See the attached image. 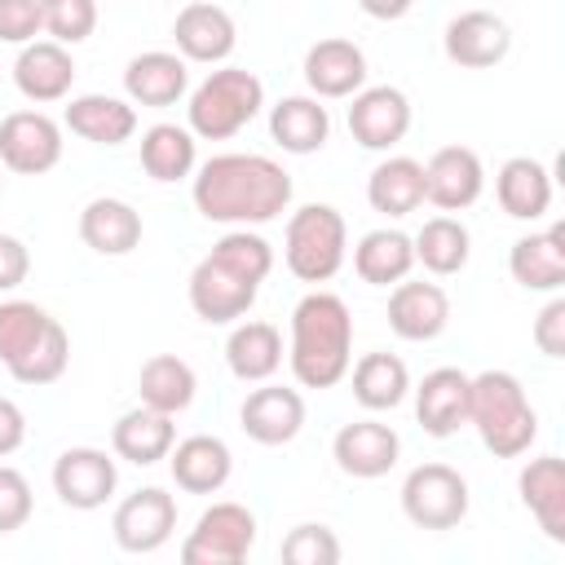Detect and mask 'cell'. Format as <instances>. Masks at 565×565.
Returning <instances> with one entry per match:
<instances>
[{
	"label": "cell",
	"instance_id": "cell-39",
	"mask_svg": "<svg viewBox=\"0 0 565 565\" xmlns=\"http://www.w3.org/2000/svg\"><path fill=\"white\" fill-rule=\"evenodd\" d=\"M49 327V313L35 305V300H4L0 305V362H18L35 340L40 331Z\"/></svg>",
	"mask_w": 565,
	"mask_h": 565
},
{
	"label": "cell",
	"instance_id": "cell-31",
	"mask_svg": "<svg viewBox=\"0 0 565 565\" xmlns=\"http://www.w3.org/2000/svg\"><path fill=\"white\" fill-rule=\"evenodd\" d=\"M269 137L287 154H313L331 137V115H327V106L318 97H282L269 110Z\"/></svg>",
	"mask_w": 565,
	"mask_h": 565
},
{
	"label": "cell",
	"instance_id": "cell-35",
	"mask_svg": "<svg viewBox=\"0 0 565 565\" xmlns=\"http://www.w3.org/2000/svg\"><path fill=\"white\" fill-rule=\"evenodd\" d=\"M194 366L177 353H154L141 375H137V393H141V406L150 411H163V415H181L190 402H194Z\"/></svg>",
	"mask_w": 565,
	"mask_h": 565
},
{
	"label": "cell",
	"instance_id": "cell-41",
	"mask_svg": "<svg viewBox=\"0 0 565 565\" xmlns=\"http://www.w3.org/2000/svg\"><path fill=\"white\" fill-rule=\"evenodd\" d=\"M44 35L57 44H79L97 26V0H40Z\"/></svg>",
	"mask_w": 565,
	"mask_h": 565
},
{
	"label": "cell",
	"instance_id": "cell-26",
	"mask_svg": "<svg viewBox=\"0 0 565 565\" xmlns=\"http://www.w3.org/2000/svg\"><path fill=\"white\" fill-rule=\"evenodd\" d=\"M79 238L84 247H93L97 256H128L141 243V212L124 199H93L79 212Z\"/></svg>",
	"mask_w": 565,
	"mask_h": 565
},
{
	"label": "cell",
	"instance_id": "cell-8",
	"mask_svg": "<svg viewBox=\"0 0 565 565\" xmlns=\"http://www.w3.org/2000/svg\"><path fill=\"white\" fill-rule=\"evenodd\" d=\"M256 291H260L256 278H247L243 269L225 265V260L212 256V252H207V256L194 265V274H190V309H194L203 322H212V327L243 318V313L252 309Z\"/></svg>",
	"mask_w": 565,
	"mask_h": 565
},
{
	"label": "cell",
	"instance_id": "cell-22",
	"mask_svg": "<svg viewBox=\"0 0 565 565\" xmlns=\"http://www.w3.org/2000/svg\"><path fill=\"white\" fill-rule=\"evenodd\" d=\"M450 322V300L437 282H393L388 296V327L402 340H437Z\"/></svg>",
	"mask_w": 565,
	"mask_h": 565
},
{
	"label": "cell",
	"instance_id": "cell-3",
	"mask_svg": "<svg viewBox=\"0 0 565 565\" xmlns=\"http://www.w3.org/2000/svg\"><path fill=\"white\" fill-rule=\"evenodd\" d=\"M468 424L494 459H521L539 437V415L512 371L468 375Z\"/></svg>",
	"mask_w": 565,
	"mask_h": 565
},
{
	"label": "cell",
	"instance_id": "cell-7",
	"mask_svg": "<svg viewBox=\"0 0 565 565\" xmlns=\"http://www.w3.org/2000/svg\"><path fill=\"white\" fill-rule=\"evenodd\" d=\"M256 543V516L243 508V503H212L190 539L181 543V561L185 565H238L247 561Z\"/></svg>",
	"mask_w": 565,
	"mask_h": 565
},
{
	"label": "cell",
	"instance_id": "cell-29",
	"mask_svg": "<svg viewBox=\"0 0 565 565\" xmlns=\"http://www.w3.org/2000/svg\"><path fill=\"white\" fill-rule=\"evenodd\" d=\"M172 441H177L172 415L150 411V406H137V411L119 415L115 428H110V446H115V455H119L124 463H137V468H150V463L168 459Z\"/></svg>",
	"mask_w": 565,
	"mask_h": 565
},
{
	"label": "cell",
	"instance_id": "cell-33",
	"mask_svg": "<svg viewBox=\"0 0 565 565\" xmlns=\"http://www.w3.org/2000/svg\"><path fill=\"white\" fill-rule=\"evenodd\" d=\"M225 362L243 384H265L282 366V335L274 322H238L225 340Z\"/></svg>",
	"mask_w": 565,
	"mask_h": 565
},
{
	"label": "cell",
	"instance_id": "cell-49",
	"mask_svg": "<svg viewBox=\"0 0 565 565\" xmlns=\"http://www.w3.org/2000/svg\"><path fill=\"white\" fill-rule=\"evenodd\" d=\"M0 190H4V181H0Z\"/></svg>",
	"mask_w": 565,
	"mask_h": 565
},
{
	"label": "cell",
	"instance_id": "cell-9",
	"mask_svg": "<svg viewBox=\"0 0 565 565\" xmlns=\"http://www.w3.org/2000/svg\"><path fill=\"white\" fill-rule=\"evenodd\" d=\"M110 530L124 552H159L177 530V499L163 486H141L115 508Z\"/></svg>",
	"mask_w": 565,
	"mask_h": 565
},
{
	"label": "cell",
	"instance_id": "cell-34",
	"mask_svg": "<svg viewBox=\"0 0 565 565\" xmlns=\"http://www.w3.org/2000/svg\"><path fill=\"white\" fill-rule=\"evenodd\" d=\"M199 163V146H194V132L181 128V124H154L141 132V168L150 181L159 185H172V181H185Z\"/></svg>",
	"mask_w": 565,
	"mask_h": 565
},
{
	"label": "cell",
	"instance_id": "cell-18",
	"mask_svg": "<svg viewBox=\"0 0 565 565\" xmlns=\"http://www.w3.org/2000/svg\"><path fill=\"white\" fill-rule=\"evenodd\" d=\"M13 84L35 106L62 102L75 84V57L57 40H31V44H22V53L13 62Z\"/></svg>",
	"mask_w": 565,
	"mask_h": 565
},
{
	"label": "cell",
	"instance_id": "cell-42",
	"mask_svg": "<svg viewBox=\"0 0 565 565\" xmlns=\"http://www.w3.org/2000/svg\"><path fill=\"white\" fill-rule=\"evenodd\" d=\"M278 556H282L287 565H335V561H340V539H335L327 525L305 521V525H296V530L282 539Z\"/></svg>",
	"mask_w": 565,
	"mask_h": 565
},
{
	"label": "cell",
	"instance_id": "cell-24",
	"mask_svg": "<svg viewBox=\"0 0 565 565\" xmlns=\"http://www.w3.org/2000/svg\"><path fill=\"white\" fill-rule=\"evenodd\" d=\"M516 490H521V503L534 512L539 530L552 543H565V463L556 455L530 459L516 477Z\"/></svg>",
	"mask_w": 565,
	"mask_h": 565
},
{
	"label": "cell",
	"instance_id": "cell-13",
	"mask_svg": "<svg viewBox=\"0 0 565 565\" xmlns=\"http://www.w3.org/2000/svg\"><path fill=\"white\" fill-rule=\"evenodd\" d=\"M481 190H486V168H481L477 150H468V146H441L424 163V203H433L441 212L472 207L481 199Z\"/></svg>",
	"mask_w": 565,
	"mask_h": 565
},
{
	"label": "cell",
	"instance_id": "cell-43",
	"mask_svg": "<svg viewBox=\"0 0 565 565\" xmlns=\"http://www.w3.org/2000/svg\"><path fill=\"white\" fill-rule=\"evenodd\" d=\"M31 508H35V499H31V481H26L18 468L0 463V534L22 530V525L31 521Z\"/></svg>",
	"mask_w": 565,
	"mask_h": 565
},
{
	"label": "cell",
	"instance_id": "cell-10",
	"mask_svg": "<svg viewBox=\"0 0 565 565\" xmlns=\"http://www.w3.org/2000/svg\"><path fill=\"white\" fill-rule=\"evenodd\" d=\"M62 159V128L44 110H13L0 119V163L22 177H40Z\"/></svg>",
	"mask_w": 565,
	"mask_h": 565
},
{
	"label": "cell",
	"instance_id": "cell-1",
	"mask_svg": "<svg viewBox=\"0 0 565 565\" xmlns=\"http://www.w3.org/2000/svg\"><path fill=\"white\" fill-rule=\"evenodd\" d=\"M194 207L216 225H265L287 212L291 177L269 154H212L194 172Z\"/></svg>",
	"mask_w": 565,
	"mask_h": 565
},
{
	"label": "cell",
	"instance_id": "cell-4",
	"mask_svg": "<svg viewBox=\"0 0 565 565\" xmlns=\"http://www.w3.org/2000/svg\"><path fill=\"white\" fill-rule=\"evenodd\" d=\"M260 106H265V84L243 66H221L190 93L185 119L194 137L230 141L260 115Z\"/></svg>",
	"mask_w": 565,
	"mask_h": 565
},
{
	"label": "cell",
	"instance_id": "cell-17",
	"mask_svg": "<svg viewBox=\"0 0 565 565\" xmlns=\"http://www.w3.org/2000/svg\"><path fill=\"white\" fill-rule=\"evenodd\" d=\"M172 40H177V53L185 62H225L238 44V31H234V18L212 4V0H194L177 13L172 22Z\"/></svg>",
	"mask_w": 565,
	"mask_h": 565
},
{
	"label": "cell",
	"instance_id": "cell-45",
	"mask_svg": "<svg viewBox=\"0 0 565 565\" xmlns=\"http://www.w3.org/2000/svg\"><path fill=\"white\" fill-rule=\"evenodd\" d=\"M534 344L547 358H565V300L552 291V300L543 305V313L534 318Z\"/></svg>",
	"mask_w": 565,
	"mask_h": 565
},
{
	"label": "cell",
	"instance_id": "cell-11",
	"mask_svg": "<svg viewBox=\"0 0 565 565\" xmlns=\"http://www.w3.org/2000/svg\"><path fill=\"white\" fill-rule=\"evenodd\" d=\"M115 486H119V468L97 446H71V450H62L53 459V490L75 512L102 508L115 494Z\"/></svg>",
	"mask_w": 565,
	"mask_h": 565
},
{
	"label": "cell",
	"instance_id": "cell-12",
	"mask_svg": "<svg viewBox=\"0 0 565 565\" xmlns=\"http://www.w3.org/2000/svg\"><path fill=\"white\" fill-rule=\"evenodd\" d=\"M349 132L362 150H393L411 132V102L393 84L358 88L349 106Z\"/></svg>",
	"mask_w": 565,
	"mask_h": 565
},
{
	"label": "cell",
	"instance_id": "cell-6",
	"mask_svg": "<svg viewBox=\"0 0 565 565\" xmlns=\"http://www.w3.org/2000/svg\"><path fill=\"white\" fill-rule=\"evenodd\" d=\"M402 512L419 530H455L468 516V481L450 463H419L402 481Z\"/></svg>",
	"mask_w": 565,
	"mask_h": 565
},
{
	"label": "cell",
	"instance_id": "cell-5",
	"mask_svg": "<svg viewBox=\"0 0 565 565\" xmlns=\"http://www.w3.org/2000/svg\"><path fill=\"white\" fill-rule=\"evenodd\" d=\"M349 252V225L331 203H305L282 234V260L300 282H331Z\"/></svg>",
	"mask_w": 565,
	"mask_h": 565
},
{
	"label": "cell",
	"instance_id": "cell-32",
	"mask_svg": "<svg viewBox=\"0 0 565 565\" xmlns=\"http://www.w3.org/2000/svg\"><path fill=\"white\" fill-rule=\"evenodd\" d=\"M353 269H358V278L371 282V287L402 282V278L415 269V243H411V234L388 230V225L362 234L358 247H353Z\"/></svg>",
	"mask_w": 565,
	"mask_h": 565
},
{
	"label": "cell",
	"instance_id": "cell-20",
	"mask_svg": "<svg viewBox=\"0 0 565 565\" xmlns=\"http://www.w3.org/2000/svg\"><path fill=\"white\" fill-rule=\"evenodd\" d=\"M415 419L428 437H450L468 424V375L459 366H437L415 388Z\"/></svg>",
	"mask_w": 565,
	"mask_h": 565
},
{
	"label": "cell",
	"instance_id": "cell-14",
	"mask_svg": "<svg viewBox=\"0 0 565 565\" xmlns=\"http://www.w3.org/2000/svg\"><path fill=\"white\" fill-rule=\"evenodd\" d=\"M441 49L455 66L463 71H486V66H499L512 49V31L499 13L490 9H468L459 18L446 22V35H441Z\"/></svg>",
	"mask_w": 565,
	"mask_h": 565
},
{
	"label": "cell",
	"instance_id": "cell-47",
	"mask_svg": "<svg viewBox=\"0 0 565 565\" xmlns=\"http://www.w3.org/2000/svg\"><path fill=\"white\" fill-rule=\"evenodd\" d=\"M22 441H26V415L18 411V402L0 397V459L13 455Z\"/></svg>",
	"mask_w": 565,
	"mask_h": 565
},
{
	"label": "cell",
	"instance_id": "cell-16",
	"mask_svg": "<svg viewBox=\"0 0 565 565\" xmlns=\"http://www.w3.org/2000/svg\"><path fill=\"white\" fill-rule=\"evenodd\" d=\"M331 455H335L340 472H349V477H358V481H375V477H384V472L397 463L402 441H397V433H393L388 424H380V419H353V424H344V428L335 433Z\"/></svg>",
	"mask_w": 565,
	"mask_h": 565
},
{
	"label": "cell",
	"instance_id": "cell-25",
	"mask_svg": "<svg viewBox=\"0 0 565 565\" xmlns=\"http://www.w3.org/2000/svg\"><path fill=\"white\" fill-rule=\"evenodd\" d=\"M66 128L93 146H124L132 132H137V110L132 102L124 97H110V93H84V97H71L66 106Z\"/></svg>",
	"mask_w": 565,
	"mask_h": 565
},
{
	"label": "cell",
	"instance_id": "cell-28",
	"mask_svg": "<svg viewBox=\"0 0 565 565\" xmlns=\"http://www.w3.org/2000/svg\"><path fill=\"white\" fill-rule=\"evenodd\" d=\"M494 199H499V207H503L512 221H539V216H547V207H552V172H547L539 159L516 154V159H508V163L499 168V177H494Z\"/></svg>",
	"mask_w": 565,
	"mask_h": 565
},
{
	"label": "cell",
	"instance_id": "cell-36",
	"mask_svg": "<svg viewBox=\"0 0 565 565\" xmlns=\"http://www.w3.org/2000/svg\"><path fill=\"white\" fill-rule=\"evenodd\" d=\"M411 393V371L397 353H366L353 366V397L366 411H393Z\"/></svg>",
	"mask_w": 565,
	"mask_h": 565
},
{
	"label": "cell",
	"instance_id": "cell-27",
	"mask_svg": "<svg viewBox=\"0 0 565 565\" xmlns=\"http://www.w3.org/2000/svg\"><path fill=\"white\" fill-rule=\"evenodd\" d=\"M508 269L525 291H561L565 287V230H539L512 243Z\"/></svg>",
	"mask_w": 565,
	"mask_h": 565
},
{
	"label": "cell",
	"instance_id": "cell-2",
	"mask_svg": "<svg viewBox=\"0 0 565 565\" xmlns=\"http://www.w3.org/2000/svg\"><path fill=\"white\" fill-rule=\"evenodd\" d=\"M291 375L305 388H331L353 362V313L335 291H309L291 309Z\"/></svg>",
	"mask_w": 565,
	"mask_h": 565
},
{
	"label": "cell",
	"instance_id": "cell-21",
	"mask_svg": "<svg viewBox=\"0 0 565 565\" xmlns=\"http://www.w3.org/2000/svg\"><path fill=\"white\" fill-rule=\"evenodd\" d=\"M305 84L313 97H353L366 84V53L353 40H318L305 53Z\"/></svg>",
	"mask_w": 565,
	"mask_h": 565
},
{
	"label": "cell",
	"instance_id": "cell-40",
	"mask_svg": "<svg viewBox=\"0 0 565 565\" xmlns=\"http://www.w3.org/2000/svg\"><path fill=\"white\" fill-rule=\"evenodd\" d=\"M212 256H221L225 265L243 269V274L256 278V282H265L269 269H274V247H269L260 234H252L247 225H234L230 234H221V238L212 243Z\"/></svg>",
	"mask_w": 565,
	"mask_h": 565
},
{
	"label": "cell",
	"instance_id": "cell-44",
	"mask_svg": "<svg viewBox=\"0 0 565 565\" xmlns=\"http://www.w3.org/2000/svg\"><path fill=\"white\" fill-rule=\"evenodd\" d=\"M44 31L40 0H0V40L4 44H31Z\"/></svg>",
	"mask_w": 565,
	"mask_h": 565
},
{
	"label": "cell",
	"instance_id": "cell-46",
	"mask_svg": "<svg viewBox=\"0 0 565 565\" xmlns=\"http://www.w3.org/2000/svg\"><path fill=\"white\" fill-rule=\"evenodd\" d=\"M26 274H31V256H26L22 238L0 234V291L22 287V282H26Z\"/></svg>",
	"mask_w": 565,
	"mask_h": 565
},
{
	"label": "cell",
	"instance_id": "cell-23",
	"mask_svg": "<svg viewBox=\"0 0 565 565\" xmlns=\"http://www.w3.org/2000/svg\"><path fill=\"white\" fill-rule=\"evenodd\" d=\"M168 468H172V481L185 494H216L234 472V455H230V446L221 437L194 433L185 441H172Z\"/></svg>",
	"mask_w": 565,
	"mask_h": 565
},
{
	"label": "cell",
	"instance_id": "cell-48",
	"mask_svg": "<svg viewBox=\"0 0 565 565\" xmlns=\"http://www.w3.org/2000/svg\"><path fill=\"white\" fill-rule=\"evenodd\" d=\"M358 9L366 18H375V22H397V18H406L415 9V0H358Z\"/></svg>",
	"mask_w": 565,
	"mask_h": 565
},
{
	"label": "cell",
	"instance_id": "cell-30",
	"mask_svg": "<svg viewBox=\"0 0 565 565\" xmlns=\"http://www.w3.org/2000/svg\"><path fill=\"white\" fill-rule=\"evenodd\" d=\"M366 203L380 216H411L424 203V163L411 154H388L366 177Z\"/></svg>",
	"mask_w": 565,
	"mask_h": 565
},
{
	"label": "cell",
	"instance_id": "cell-19",
	"mask_svg": "<svg viewBox=\"0 0 565 565\" xmlns=\"http://www.w3.org/2000/svg\"><path fill=\"white\" fill-rule=\"evenodd\" d=\"M190 88V71H185V57L181 53H163V49H150V53H137L128 66H124V93L132 106H177Z\"/></svg>",
	"mask_w": 565,
	"mask_h": 565
},
{
	"label": "cell",
	"instance_id": "cell-37",
	"mask_svg": "<svg viewBox=\"0 0 565 565\" xmlns=\"http://www.w3.org/2000/svg\"><path fill=\"white\" fill-rule=\"evenodd\" d=\"M415 243V260L437 274V278H450L468 265V252H472V238H468V225L455 221V216H433L419 225V234L411 238Z\"/></svg>",
	"mask_w": 565,
	"mask_h": 565
},
{
	"label": "cell",
	"instance_id": "cell-15",
	"mask_svg": "<svg viewBox=\"0 0 565 565\" xmlns=\"http://www.w3.org/2000/svg\"><path fill=\"white\" fill-rule=\"evenodd\" d=\"M238 424L256 446H287L305 428V397L282 384L252 388L238 406Z\"/></svg>",
	"mask_w": 565,
	"mask_h": 565
},
{
	"label": "cell",
	"instance_id": "cell-38",
	"mask_svg": "<svg viewBox=\"0 0 565 565\" xmlns=\"http://www.w3.org/2000/svg\"><path fill=\"white\" fill-rule=\"evenodd\" d=\"M66 362H71V335H66V327H62L57 318H49V327L40 331V340H35L18 362H9V375H13L18 384L40 388V384L62 380Z\"/></svg>",
	"mask_w": 565,
	"mask_h": 565
}]
</instances>
